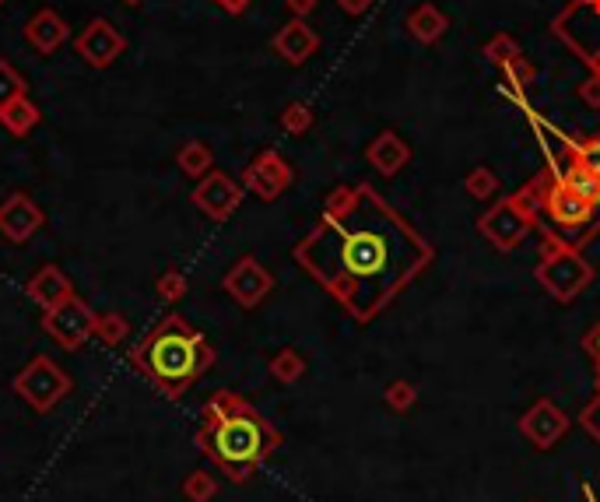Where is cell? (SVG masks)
I'll list each match as a JSON object with an SVG mask.
<instances>
[{
	"label": "cell",
	"instance_id": "obj_1",
	"mask_svg": "<svg viewBox=\"0 0 600 502\" xmlns=\"http://www.w3.org/2000/svg\"><path fill=\"white\" fill-rule=\"evenodd\" d=\"M295 257L351 316L369 320L429 264L432 250L369 187H358L334 194Z\"/></svg>",
	"mask_w": 600,
	"mask_h": 502
},
{
	"label": "cell",
	"instance_id": "obj_2",
	"mask_svg": "<svg viewBox=\"0 0 600 502\" xmlns=\"http://www.w3.org/2000/svg\"><path fill=\"white\" fill-rule=\"evenodd\" d=\"M197 446L232 481H246L278 450L281 436L253 404H246L232 390H222L200 411Z\"/></svg>",
	"mask_w": 600,
	"mask_h": 502
},
{
	"label": "cell",
	"instance_id": "obj_3",
	"mask_svg": "<svg viewBox=\"0 0 600 502\" xmlns=\"http://www.w3.org/2000/svg\"><path fill=\"white\" fill-rule=\"evenodd\" d=\"M215 352L204 341V334L190 327L183 316H165L158 327H151L134 348H130V366L151 380L165 397H183L200 376L208 373Z\"/></svg>",
	"mask_w": 600,
	"mask_h": 502
},
{
	"label": "cell",
	"instance_id": "obj_4",
	"mask_svg": "<svg viewBox=\"0 0 600 502\" xmlns=\"http://www.w3.org/2000/svg\"><path fill=\"white\" fill-rule=\"evenodd\" d=\"M15 394L29 401L36 411H50L71 394V376L50 359V355H36L22 373L15 376Z\"/></svg>",
	"mask_w": 600,
	"mask_h": 502
},
{
	"label": "cell",
	"instance_id": "obj_5",
	"mask_svg": "<svg viewBox=\"0 0 600 502\" xmlns=\"http://www.w3.org/2000/svg\"><path fill=\"white\" fill-rule=\"evenodd\" d=\"M43 330L67 352H78L88 338H95V313L78 299H64L60 306L43 309Z\"/></svg>",
	"mask_w": 600,
	"mask_h": 502
},
{
	"label": "cell",
	"instance_id": "obj_6",
	"mask_svg": "<svg viewBox=\"0 0 600 502\" xmlns=\"http://www.w3.org/2000/svg\"><path fill=\"white\" fill-rule=\"evenodd\" d=\"M123 50H127V39H123V32L116 29L109 18H92V22L81 29V36L74 39V53H78L88 67H95V71L113 67L116 60L123 57Z\"/></svg>",
	"mask_w": 600,
	"mask_h": 502
},
{
	"label": "cell",
	"instance_id": "obj_7",
	"mask_svg": "<svg viewBox=\"0 0 600 502\" xmlns=\"http://www.w3.org/2000/svg\"><path fill=\"white\" fill-rule=\"evenodd\" d=\"M46 215L29 194H8V201L0 204V232L11 243H29L39 229H43Z\"/></svg>",
	"mask_w": 600,
	"mask_h": 502
},
{
	"label": "cell",
	"instance_id": "obj_8",
	"mask_svg": "<svg viewBox=\"0 0 600 502\" xmlns=\"http://www.w3.org/2000/svg\"><path fill=\"white\" fill-rule=\"evenodd\" d=\"M239 201H243V190L225 173H208L197 183V190H193V204L208 218H215V222H225L239 208Z\"/></svg>",
	"mask_w": 600,
	"mask_h": 502
},
{
	"label": "cell",
	"instance_id": "obj_9",
	"mask_svg": "<svg viewBox=\"0 0 600 502\" xmlns=\"http://www.w3.org/2000/svg\"><path fill=\"white\" fill-rule=\"evenodd\" d=\"M25 39H29L32 50H39L43 57H53V53H57L60 46H67V39H71V25H67V18L60 15V11L39 8L36 15L29 18V25H25Z\"/></svg>",
	"mask_w": 600,
	"mask_h": 502
},
{
	"label": "cell",
	"instance_id": "obj_10",
	"mask_svg": "<svg viewBox=\"0 0 600 502\" xmlns=\"http://www.w3.org/2000/svg\"><path fill=\"white\" fill-rule=\"evenodd\" d=\"M225 292H229L236 302H243V306H257V302L271 292V274H267L257 260L246 257L229 271V278H225Z\"/></svg>",
	"mask_w": 600,
	"mask_h": 502
},
{
	"label": "cell",
	"instance_id": "obj_11",
	"mask_svg": "<svg viewBox=\"0 0 600 502\" xmlns=\"http://www.w3.org/2000/svg\"><path fill=\"white\" fill-rule=\"evenodd\" d=\"M288 180H292V173H288V165L281 162L274 151H264V155L246 169V187H250L260 201H274V197L288 187Z\"/></svg>",
	"mask_w": 600,
	"mask_h": 502
},
{
	"label": "cell",
	"instance_id": "obj_12",
	"mask_svg": "<svg viewBox=\"0 0 600 502\" xmlns=\"http://www.w3.org/2000/svg\"><path fill=\"white\" fill-rule=\"evenodd\" d=\"M71 295H74V288H71V281H67V274L60 271V267L46 264V267H39V271L32 274V281H29V299L39 302L43 309L60 306V302L71 299Z\"/></svg>",
	"mask_w": 600,
	"mask_h": 502
},
{
	"label": "cell",
	"instance_id": "obj_13",
	"mask_svg": "<svg viewBox=\"0 0 600 502\" xmlns=\"http://www.w3.org/2000/svg\"><path fill=\"white\" fill-rule=\"evenodd\" d=\"M316 43H320V39L313 36V29H309L306 22H288L285 29L274 36V50H278L288 64H302V60H309V53L316 50Z\"/></svg>",
	"mask_w": 600,
	"mask_h": 502
},
{
	"label": "cell",
	"instance_id": "obj_14",
	"mask_svg": "<svg viewBox=\"0 0 600 502\" xmlns=\"http://www.w3.org/2000/svg\"><path fill=\"white\" fill-rule=\"evenodd\" d=\"M590 208H593L590 201H583L579 194H572V190L562 187V183H558V187L551 190V197H548V215L555 218L558 225H565V229H572V225H583L586 218H590Z\"/></svg>",
	"mask_w": 600,
	"mask_h": 502
},
{
	"label": "cell",
	"instance_id": "obj_15",
	"mask_svg": "<svg viewBox=\"0 0 600 502\" xmlns=\"http://www.w3.org/2000/svg\"><path fill=\"white\" fill-rule=\"evenodd\" d=\"M39 120H43V109H39L29 95H22V99L8 102V106L0 109V123H4V130H8L11 137L32 134V130L39 127Z\"/></svg>",
	"mask_w": 600,
	"mask_h": 502
},
{
	"label": "cell",
	"instance_id": "obj_16",
	"mask_svg": "<svg viewBox=\"0 0 600 502\" xmlns=\"http://www.w3.org/2000/svg\"><path fill=\"white\" fill-rule=\"evenodd\" d=\"M176 165L179 173L197 180V176H208L211 173V148L204 141H186L183 148L176 151Z\"/></svg>",
	"mask_w": 600,
	"mask_h": 502
},
{
	"label": "cell",
	"instance_id": "obj_17",
	"mask_svg": "<svg viewBox=\"0 0 600 502\" xmlns=\"http://www.w3.org/2000/svg\"><path fill=\"white\" fill-rule=\"evenodd\" d=\"M22 95H29V81L15 71L11 60H0V109L8 106V102L22 99Z\"/></svg>",
	"mask_w": 600,
	"mask_h": 502
},
{
	"label": "cell",
	"instance_id": "obj_18",
	"mask_svg": "<svg viewBox=\"0 0 600 502\" xmlns=\"http://www.w3.org/2000/svg\"><path fill=\"white\" fill-rule=\"evenodd\" d=\"M95 338L102 341L106 348L120 345L127 338V320L120 313H109V316H95Z\"/></svg>",
	"mask_w": 600,
	"mask_h": 502
},
{
	"label": "cell",
	"instance_id": "obj_19",
	"mask_svg": "<svg viewBox=\"0 0 600 502\" xmlns=\"http://www.w3.org/2000/svg\"><path fill=\"white\" fill-rule=\"evenodd\" d=\"M215 478L211 474H204V471H197V474H190V478L183 481V495L186 499H193V502H208L211 495H215Z\"/></svg>",
	"mask_w": 600,
	"mask_h": 502
},
{
	"label": "cell",
	"instance_id": "obj_20",
	"mask_svg": "<svg viewBox=\"0 0 600 502\" xmlns=\"http://www.w3.org/2000/svg\"><path fill=\"white\" fill-rule=\"evenodd\" d=\"M158 295H162L165 302H179L186 295V281L179 271H165L162 278H158Z\"/></svg>",
	"mask_w": 600,
	"mask_h": 502
},
{
	"label": "cell",
	"instance_id": "obj_21",
	"mask_svg": "<svg viewBox=\"0 0 600 502\" xmlns=\"http://www.w3.org/2000/svg\"><path fill=\"white\" fill-rule=\"evenodd\" d=\"M576 165H579V169H586L593 180H600V141L579 144V148H576Z\"/></svg>",
	"mask_w": 600,
	"mask_h": 502
},
{
	"label": "cell",
	"instance_id": "obj_22",
	"mask_svg": "<svg viewBox=\"0 0 600 502\" xmlns=\"http://www.w3.org/2000/svg\"><path fill=\"white\" fill-rule=\"evenodd\" d=\"M299 373H302L299 355L285 352V355H278V359H274V376H281V380H295Z\"/></svg>",
	"mask_w": 600,
	"mask_h": 502
},
{
	"label": "cell",
	"instance_id": "obj_23",
	"mask_svg": "<svg viewBox=\"0 0 600 502\" xmlns=\"http://www.w3.org/2000/svg\"><path fill=\"white\" fill-rule=\"evenodd\" d=\"M281 123H285V130L299 134V130L309 127V109H306V106H288L285 116H281Z\"/></svg>",
	"mask_w": 600,
	"mask_h": 502
},
{
	"label": "cell",
	"instance_id": "obj_24",
	"mask_svg": "<svg viewBox=\"0 0 600 502\" xmlns=\"http://www.w3.org/2000/svg\"><path fill=\"white\" fill-rule=\"evenodd\" d=\"M579 422H583V429L590 432V436L600 443V397H597V401H590V404H586V408H583V415H579Z\"/></svg>",
	"mask_w": 600,
	"mask_h": 502
},
{
	"label": "cell",
	"instance_id": "obj_25",
	"mask_svg": "<svg viewBox=\"0 0 600 502\" xmlns=\"http://www.w3.org/2000/svg\"><path fill=\"white\" fill-rule=\"evenodd\" d=\"M586 352L593 355V366H597V380H600V323L590 330V338H586Z\"/></svg>",
	"mask_w": 600,
	"mask_h": 502
},
{
	"label": "cell",
	"instance_id": "obj_26",
	"mask_svg": "<svg viewBox=\"0 0 600 502\" xmlns=\"http://www.w3.org/2000/svg\"><path fill=\"white\" fill-rule=\"evenodd\" d=\"M215 4L229 11V15H243V11L250 8V0H215Z\"/></svg>",
	"mask_w": 600,
	"mask_h": 502
},
{
	"label": "cell",
	"instance_id": "obj_27",
	"mask_svg": "<svg viewBox=\"0 0 600 502\" xmlns=\"http://www.w3.org/2000/svg\"><path fill=\"white\" fill-rule=\"evenodd\" d=\"M288 8H292L295 15H306V11L313 8V0H288Z\"/></svg>",
	"mask_w": 600,
	"mask_h": 502
},
{
	"label": "cell",
	"instance_id": "obj_28",
	"mask_svg": "<svg viewBox=\"0 0 600 502\" xmlns=\"http://www.w3.org/2000/svg\"><path fill=\"white\" fill-rule=\"evenodd\" d=\"M344 11H362V0H341Z\"/></svg>",
	"mask_w": 600,
	"mask_h": 502
},
{
	"label": "cell",
	"instance_id": "obj_29",
	"mask_svg": "<svg viewBox=\"0 0 600 502\" xmlns=\"http://www.w3.org/2000/svg\"><path fill=\"white\" fill-rule=\"evenodd\" d=\"M123 4H130V8H137V4H141V0H123Z\"/></svg>",
	"mask_w": 600,
	"mask_h": 502
},
{
	"label": "cell",
	"instance_id": "obj_30",
	"mask_svg": "<svg viewBox=\"0 0 600 502\" xmlns=\"http://www.w3.org/2000/svg\"><path fill=\"white\" fill-rule=\"evenodd\" d=\"M593 60H597V67H600V57H593Z\"/></svg>",
	"mask_w": 600,
	"mask_h": 502
},
{
	"label": "cell",
	"instance_id": "obj_31",
	"mask_svg": "<svg viewBox=\"0 0 600 502\" xmlns=\"http://www.w3.org/2000/svg\"><path fill=\"white\" fill-rule=\"evenodd\" d=\"M0 8H4V0H0Z\"/></svg>",
	"mask_w": 600,
	"mask_h": 502
}]
</instances>
